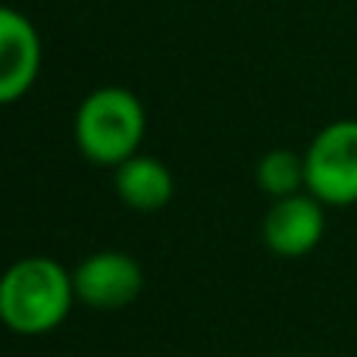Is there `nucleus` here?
Returning a JSON list of instances; mask_svg holds the SVG:
<instances>
[{"mask_svg":"<svg viewBox=\"0 0 357 357\" xmlns=\"http://www.w3.org/2000/svg\"><path fill=\"white\" fill-rule=\"evenodd\" d=\"M148 113L129 88L107 85L91 91L75 110V144L82 157L98 167L116 169L129 157L142 154Z\"/></svg>","mask_w":357,"mask_h":357,"instance_id":"2","label":"nucleus"},{"mask_svg":"<svg viewBox=\"0 0 357 357\" xmlns=\"http://www.w3.org/2000/svg\"><path fill=\"white\" fill-rule=\"evenodd\" d=\"M326 204H320L310 191H298L289 197H276L264 216V245L279 257H304L320 245L326 232Z\"/></svg>","mask_w":357,"mask_h":357,"instance_id":"5","label":"nucleus"},{"mask_svg":"<svg viewBox=\"0 0 357 357\" xmlns=\"http://www.w3.org/2000/svg\"><path fill=\"white\" fill-rule=\"evenodd\" d=\"M38 73H41V38L35 25L13 6H0V107L25 98Z\"/></svg>","mask_w":357,"mask_h":357,"instance_id":"6","label":"nucleus"},{"mask_svg":"<svg viewBox=\"0 0 357 357\" xmlns=\"http://www.w3.org/2000/svg\"><path fill=\"white\" fill-rule=\"evenodd\" d=\"M73 304V273L54 257H22L0 276V323L16 335L54 333Z\"/></svg>","mask_w":357,"mask_h":357,"instance_id":"1","label":"nucleus"},{"mask_svg":"<svg viewBox=\"0 0 357 357\" xmlns=\"http://www.w3.org/2000/svg\"><path fill=\"white\" fill-rule=\"evenodd\" d=\"M75 301L94 310H123L142 295L144 270L126 251H94L73 270Z\"/></svg>","mask_w":357,"mask_h":357,"instance_id":"4","label":"nucleus"},{"mask_svg":"<svg viewBox=\"0 0 357 357\" xmlns=\"http://www.w3.org/2000/svg\"><path fill=\"white\" fill-rule=\"evenodd\" d=\"M304 188L326 207L357 204V119L323 126L304 151Z\"/></svg>","mask_w":357,"mask_h":357,"instance_id":"3","label":"nucleus"},{"mask_svg":"<svg viewBox=\"0 0 357 357\" xmlns=\"http://www.w3.org/2000/svg\"><path fill=\"white\" fill-rule=\"evenodd\" d=\"M113 182H116V195L126 207L138 210V213H157L173 201L176 178L163 160L151 154H135L126 163L113 169Z\"/></svg>","mask_w":357,"mask_h":357,"instance_id":"7","label":"nucleus"},{"mask_svg":"<svg viewBox=\"0 0 357 357\" xmlns=\"http://www.w3.org/2000/svg\"><path fill=\"white\" fill-rule=\"evenodd\" d=\"M254 178H257V188L264 195H270L273 201L298 195V191H307L304 188V154H295L289 148L266 151L257 160Z\"/></svg>","mask_w":357,"mask_h":357,"instance_id":"8","label":"nucleus"}]
</instances>
